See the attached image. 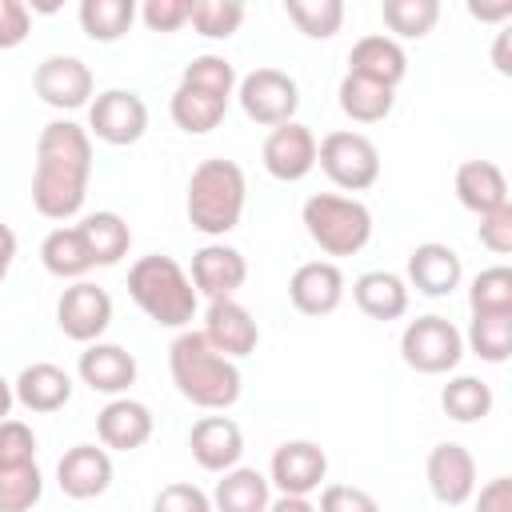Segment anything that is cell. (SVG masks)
I'll list each match as a JSON object with an SVG mask.
<instances>
[{
  "label": "cell",
  "mask_w": 512,
  "mask_h": 512,
  "mask_svg": "<svg viewBox=\"0 0 512 512\" xmlns=\"http://www.w3.org/2000/svg\"><path fill=\"white\" fill-rule=\"evenodd\" d=\"M348 72L352 76H364V80H376L384 88H396L408 76V52H404L400 40H392L384 32H372V36H360L352 44Z\"/></svg>",
  "instance_id": "23"
},
{
  "label": "cell",
  "mask_w": 512,
  "mask_h": 512,
  "mask_svg": "<svg viewBox=\"0 0 512 512\" xmlns=\"http://www.w3.org/2000/svg\"><path fill=\"white\" fill-rule=\"evenodd\" d=\"M452 188H456V200H460L472 216H488V212L512 204V200H508V180H504L500 164H492V160H464V164L456 168Z\"/></svg>",
  "instance_id": "24"
},
{
  "label": "cell",
  "mask_w": 512,
  "mask_h": 512,
  "mask_svg": "<svg viewBox=\"0 0 512 512\" xmlns=\"http://www.w3.org/2000/svg\"><path fill=\"white\" fill-rule=\"evenodd\" d=\"M12 264H16V232L0 220V284H4V276L12 272Z\"/></svg>",
  "instance_id": "49"
},
{
  "label": "cell",
  "mask_w": 512,
  "mask_h": 512,
  "mask_svg": "<svg viewBox=\"0 0 512 512\" xmlns=\"http://www.w3.org/2000/svg\"><path fill=\"white\" fill-rule=\"evenodd\" d=\"M300 224L308 240L324 256H356L372 240V212L356 196L340 192H316L300 208Z\"/></svg>",
  "instance_id": "5"
},
{
  "label": "cell",
  "mask_w": 512,
  "mask_h": 512,
  "mask_svg": "<svg viewBox=\"0 0 512 512\" xmlns=\"http://www.w3.org/2000/svg\"><path fill=\"white\" fill-rule=\"evenodd\" d=\"M468 16L484 20V24H500L512 16V0H500V4H468Z\"/></svg>",
  "instance_id": "48"
},
{
  "label": "cell",
  "mask_w": 512,
  "mask_h": 512,
  "mask_svg": "<svg viewBox=\"0 0 512 512\" xmlns=\"http://www.w3.org/2000/svg\"><path fill=\"white\" fill-rule=\"evenodd\" d=\"M464 352L480 356L484 364H504L512 356V312H472Z\"/></svg>",
  "instance_id": "32"
},
{
  "label": "cell",
  "mask_w": 512,
  "mask_h": 512,
  "mask_svg": "<svg viewBox=\"0 0 512 512\" xmlns=\"http://www.w3.org/2000/svg\"><path fill=\"white\" fill-rule=\"evenodd\" d=\"M208 500H212V512H268L272 484H268L264 472L236 464V468L220 472V480H216Z\"/></svg>",
  "instance_id": "27"
},
{
  "label": "cell",
  "mask_w": 512,
  "mask_h": 512,
  "mask_svg": "<svg viewBox=\"0 0 512 512\" xmlns=\"http://www.w3.org/2000/svg\"><path fill=\"white\" fill-rule=\"evenodd\" d=\"M152 412L148 404L132 400V396H112L100 412H96V436L104 448L112 452H136L152 440Z\"/></svg>",
  "instance_id": "22"
},
{
  "label": "cell",
  "mask_w": 512,
  "mask_h": 512,
  "mask_svg": "<svg viewBox=\"0 0 512 512\" xmlns=\"http://www.w3.org/2000/svg\"><path fill=\"white\" fill-rule=\"evenodd\" d=\"M236 100H240V112L252 124L276 128V124L296 120L300 84L288 72H280V68H252L248 76L236 80Z\"/></svg>",
  "instance_id": "8"
},
{
  "label": "cell",
  "mask_w": 512,
  "mask_h": 512,
  "mask_svg": "<svg viewBox=\"0 0 512 512\" xmlns=\"http://www.w3.org/2000/svg\"><path fill=\"white\" fill-rule=\"evenodd\" d=\"M148 132V104L140 92L132 88H104L92 96L88 104V136L112 144V148H128Z\"/></svg>",
  "instance_id": "9"
},
{
  "label": "cell",
  "mask_w": 512,
  "mask_h": 512,
  "mask_svg": "<svg viewBox=\"0 0 512 512\" xmlns=\"http://www.w3.org/2000/svg\"><path fill=\"white\" fill-rule=\"evenodd\" d=\"M492 64H496V72H500V76H512V60H508V32H504V28L496 32V44H492Z\"/></svg>",
  "instance_id": "50"
},
{
  "label": "cell",
  "mask_w": 512,
  "mask_h": 512,
  "mask_svg": "<svg viewBox=\"0 0 512 512\" xmlns=\"http://www.w3.org/2000/svg\"><path fill=\"white\" fill-rule=\"evenodd\" d=\"M188 280H192L196 296H204V300H228L248 280V260H244L240 248H232L224 240H208L204 248L192 252Z\"/></svg>",
  "instance_id": "15"
},
{
  "label": "cell",
  "mask_w": 512,
  "mask_h": 512,
  "mask_svg": "<svg viewBox=\"0 0 512 512\" xmlns=\"http://www.w3.org/2000/svg\"><path fill=\"white\" fill-rule=\"evenodd\" d=\"M316 512H380V504L360 484H324Z\"/></svg>",
  "instance_id": "42"
},
{
  "label": "cell",
  "mask_w": 512,
  "mask_h": 512,
  "mask_svg": "<svg viewBox=\"0 0 512 512\" xmlns=\"http://www.w3.org/2000/svg\"><path fill=\"white\" fill-rule=\"evenodd\" d=\"M32 92L56 108V112H76V108H88L92 96H96V80H92V68L80 60V56H64V52H52L36 64L32 72Z\"/></svg>",
  "instance_id": "10"
},
{
  "label": "cell",
  "mask_w": 512,
  "mask_h": 512,
  "mask_svg": "<svg viewBox=\"0 0 512 512\" xmlns=\"http://www.w3.org/2000/svg\"><path fill=\"white\" fill-rule=\"evenodd\" d=\"M268 512H316V504L308 496H276L268 504Z\"/></svg>",
  "instance_id": "51"
},
{
  "label": "cell",
  "mask_w": 512,
  "mask_h": 512,
  "mask_svg": "<svg viewBox=\"0 0 512 512\" xmlns=\"http://www.w3.org/2000/svg\"><path fill=\"white\" fill-rule=\"evenodd\" d=\"M152 512H212V500L204 488H196L192 480H176L164 484L152 500Z\"/></svg>",
  "instance_id": "43"
},
{
  "label": "cell",
  "mask_w": 512,
  "mask_h": 512,
  "mask_svg": "<svg viewBox=\"0 0 512 512\" xmlns=\"http://www.w3.org/2000/svg\"><path fill=\"white\" fill-rule=\"evenodd\" d=\"M40 264L56 280H84L96 268L92 264V252H88V244H84V236H80L76 224H60V228H52L40 240Z\"/></svg>",
  "instance_id": "28"
},
{
  "label": "cell",
  "mask_w": 512,
  "mask_h": 512,
  "mask_svg": "<svg viewBox=\"0 0 512 512\" xmlns=\"http://www.w3.org/2000/svg\"><path fill=\"white\" fill-rule=\"evenodd\" d=\"M236 68H232V60H224V56H216V52H204V56H196L192 64H184V72H180V84H192V88H204V92H212V96H220V100H232L236 96Z\"/></svg>",
  "instance_id": "40"
},
{
  "label": "cell",
  "mask_w": 512,
  "mask_h": 512,
  "mask_svg": "<svg viewBox=\"0 0 512 512\" xmlns=\"http://www.w3.org/2000/svg\"><path fill=\"white\" fill-rule=\"evenodd\" d=\"M168 372H172V384L176 392L204 408V412H224L240 400V388H244V376L236 368V360L220 356L204 336L200 328H184L176 332V340L168 344Z\"/></svg>",
  "instance_id": "2"
},
{
  "label": "cell",
  "mask_w": 512,
  "mask_h": 512,
  "mask_svg": "<svg viewBox=\"0 0 512 512\" xmlns=\"http://www.w3.org/2000/svg\"><path fill=\"white\" fill-rule=\"evenodd\" d=\"M316 136L308 124L300 120H288V124H276L268 136H264V148H260V160H264V172L280 184H296L304 180L312 168H316Z\"/></svg>",
  "instance_id": "13"
},
{
  "label": "cell",
  "mask_w": 512,
  "mask_h": 512,
  "mask_svg": "<svg viewBox=\"0 0 512 512\" xmlns=\"http://www.w3.org/2000/svg\"><path fill=\"white\" fill-rule=\"evenodd\" d=\"M32 32V12L20 0H0V52L20 48Z\"/></svg>",
  "instance_id": "46"
},
{
  "label": "cell",
  "mask_w": 512,
  "mask_h": 512,
  "mask_svg": "<svg viewBox=\"0 0 512 512\" xmlns=\"http://www.w3.org/2000/svg\"><path fill=\"white\" fill-rule=\"evenodd\" d=\"M76 228H80L96 268L120 264L128 256V248H132V228H128V220L120 212H108V208L104 212H88V216H80Z\"/></svg>",
  "instance_id": "29"
},
{
  "label": "cell",
  "mask_w": 512,
  "mask_h": 512,
  "mask_svg": "<svg viewBox=\"0 0 512 512\" xmlns=\"http://www.w3.org/2000/svg\"><path fill=\"white\" fill-rule=\"evenodd\" d=\"M224 112H228V100H220V96H212V92H204V88H192V84H176V92H172V100H168L172 124H176L180 132H188V136L212 132V128L224 120Z\"/></svg>",
  "instance_id": "31"
},
{
  "label": "cell",
  "mask_w": 512,
  "mask_h": 512,
  "mask_svg": "<svg viewBox=\"0 0 512 512\" xmlns=\"http://www.w3.org/2000/svg\"><path fill=\"white\" fill-rule=\"evenodd\" d=\"M476 236H480V244H484L488 252L508 256V252H512V204H504V208H496V212L480 216Z\"/></svg>",
  "instance_id": "45"
},
{
  "label": "cell",
  "mask_w": 512,
  "mask_h": 512,
  "mask_svg": "<svg viewBox=\"0 0 512 512\" xmlns=\"http://www.w3.org/2000/svg\"><path fill=\"white\" fill-rule=\"evenodd\" d=\"M12 404H16V392H12V380H4V376H0V420H8V412H12Z\"/></svg>",
  "instance_id": "52"
},
{
  "label": "cell",
  "mask_w": 512,
  "mask_h": 512,
  "mask_svg": "<svg viewBox=\"0 0 512 512\" xmlns=\"http://www.w3.org/2000/svg\"><path fill=\"white\" fill-rule=\"evenodd\" d=\"M136 12L140 8L132 0H80V8H76L84 36L96 44H116L120 36H128Z\"/></svg>",
  "instance_id": "33"
},
{
  "label": "cell",
  "mask_w": 512,
  "mask_h": 512,
  "mask_svg": "<svg viewBox=\"0 0 512 512\" xmlns=\"http://www.w3.org/2000/svg\"><path fill=\"white\" fill-rule=\"evenodd\" d=\"M188 452L204 472H228L244 456V432L232 416H200L188 432Z\"/></svg>",
  "instance_id": "21"
},
{
  "label": "cell",
  "mask_w": 512,
  "mask_h": 512,
  "mask_svg": "<svg viewBox=\"0 0 512 512\" xmlns=\"http://www.w3.org/2000/svg\"><path fill=\"white\" fill-rule=\"evenodd\" d=\"M136 372H140L136 356L124 344H108V340L84 344L76 360V376L100 396H128V388L136 384Z\"/></svg>",
  "instance_id": "18"
},
{
  "label": "cell",
  "mask_w": 512,
  "mask_h": 512,
  "mask_svg": "<svg viewBox=\"0 0 512 512\" xmlns=\"http://www.w3.org/2000/svg\"><path fill=\"white\" fill-rule=\"evenodd\" d=\"M336 100H340V112L348 120H356V124H380L396 108V88H384L376 80H364V76L344 72V80L336 88Z\"/></svg>",
  "instance_id": "30"
},
{
  "label": "cell",
  "mask_w": 512,
  "mask_h": 512,
  "mask_svg": "<svg viewBox=\"0 0 512 512\" xmlns=\"http://www.w3.org/2000/svg\"><path fill=\"white\" fill-rule=\"evenodd\" d=\"M328 476V452L316 440H284L272 452L268 484L280 496H312Z\"/></svg>",
  "instance_id": "12"
},
{
  "label": "cell",
  "mask_w": 512,
  "mask_h": 512,
  "mask_svg": "<svg viewBox=\"0 0 512 512\" xmlns=\"http://www.w3.org/2000/svg\"><path fill=\"white\" fill-rule=\"evenodd\" d=\"M128 296L152 324L176 328V332H184L200 308V296L188 272L164 252H148L128 268Z\"/></svg>",
  "instance_id": "4"
},
{
  "label": "cell",
  "mask_w": 512,
  "mask_h": 512,
  "mask_svg": "<svg viewBox=\"0 0 512 512\" xmlns=\"http://www.w3.org/2000/svg\"><path fill=\"white\" fill-rule=\"evenodd\" d=\"M112 324V296L92 280H72L56 300V328L76 344H96Z\"/></svg>",
  "instance_id": "11"
},
{
  "label": "cell",
  "mask_w": 512,
  "mask_h": 512,
  "mask_svg": "<svg viewBox=\"0 0 512 512\" xmlns=\"http://www.w3.org/2000/svg\"><path fill=\"white\" fill-rule=\"evenodd\" d=\"M40 496H44V476L36 460L0 468V512H32Z\"/></svg>",
  "instance_id": "37"
},
{
  "label": "cell",
  "mask_w": 512,
  "mask_h": 512,
  "mask_svg": "<svg viewBox=\"0 0 512 512\" xmlns=\"http://www.w3.org/2000/svg\"><path fill=\"white\" fill-rule=\"evenodd\" d=\"M244 200H248V180H244V168L236 160H224V156H212V160H200L188 176V196H184V212H188V224L208 236V240H224L240 216H244Z\"/></svg>",
  "instance_id": "3"
},
{
  "label": "cell",
  "mask_w": 512,
  "mask_h": 512,
  "mask_svg": "<svg viewBox=\"0 0 512 512\" xmlns=\"http://www.w3.org/2000/svg\"><path fill=\"white\" fill-rule=\"evenodd\" d=\"M56 484L68 500H92L112 488V456L104 444H72L56 464Z\"/></svg>",
  "instance_id": "19"
},
{
  "label": "cell",
  "mask_w": 512,
  "mask_h": 512,
  "mask_svg": "<svg viewBox=\"0 0 512 512\" xmlns=\"http://www.w3.org/2000/svg\"><path fill=\"white\" fill-rule=\"evenodd\" d=\"M496 396H492V384L480 380V376H452L444 388H440V408L444 416H452L456 424H476L492 412Z\"/></svg>",
  "instance_id": "34"
},
{
  "label": "cell",
  "mask_w": 512,
  "mask_h": 512,
  "mask_svg": "<svg viewBox=\"0 0 512 512\" xmlns=\"http://www.w3.org/2000/svg\"><path fill=\"white\" fill-rule=\"evenodd\" d=\"M464 280V264H460V252L440 244V240H424L408 252V264H404V284L416 288L420 296L428 300H440V296H452Z\"/></svg>",
  "instance_id": "16"
},
{
  "label": "cell",
  "mask_w": 512,
  "mask_h": 512,
  "mask_svg": "<svg viewBox=\"0 0 512 512\" xmlns=\"http://www.w3.org/2000/svg\"><path fill=\"white\" fill-rule=\"evenodd\" d=\"M36 460V432L24 420H0V468L8 464H32Z\"/></svg>",
  "instance_id": "41"
},
{
  "label": "cell",
  "mask_w": 512,
  "mask_h": 512,
  "mask_svg": "<svg viewBox=\"0 0 512 512\" xmlns=\"http://www.w3.org/2000/svg\"><path fill=\"white\" fill-rule=\"evenodd\" d=\"M188 24L204 40H228L244 24V4L240 0H192L188 4Z\"/></svg>",
  "instance_id": "38"
},
{
  "label": "cell",
  "mask_w": 512,
  "mask_h": 512,
  "mask_svg": "<svg viewBox=\"0 0 512 512\" xmlns=\"http://www.w3.org/2000/svg\"><path fill=\"white\" fill-rule=\"evenodd\" d=\"M424 476H428V488L432 496L444 504V508H460L472 500L476 492V460L464 444L456 440H440L432 444L428 460H424Z\"/></svg>",
  "instance_id": "14"
},
{
  "label": "cell",
  "mask_w": 512,
  "mask_h": 512,
  "mask_svg": "<svg viewBox=\"0 0 512 512\" xmlns=\"http://www.w3.org/2000/svg\"><path fill=\"white\" fill-rule=\"evenodd\" d=\"M352 300L368 320H400L408 312V284L388 268H372L352 280Z\"/></svg>",
  "instance_id": "26"
},
{
  "label": "cell",
  "mask_w": 512,
  "mask_h": 512,
  "mask_svg": "<svg viewBox=\"0 0 512 512\" xmlns=\"http://www.w3.org/2000/svg\"><path fill=\"white\" fill-rule=\"evenodd\" d=\"M152 32H180L188 24V0H144L136 12Z\"/></svg>",
  "instance_id": "44"
},
{
  "label": "cell",
  "mask_w": 512,
  "mask_h": 512,
  "mask_svg": "<svg viewBox=\"0 0 512 512\" xmlns=\"http://www.w3.org/2000/svg\"><path fill=\"white\" fill-rule=\"evenodd\" d=\"M380 16L392 40H424L440 20V4L436 0H384Z\"/></svg>",
  "instance_id": "35"
},
{
  "label": "cell",
  "mask_w": 512,
  "mask_h": 512,
  "mask_svg": "<svg viewBox=\"0 0 512 512\" xmlns=\"http://www.w3.org/2000/svg\"><path fill=\"white\" fill-rule=\"evenodd\" d=\"M200 336H204L220 356H228V360H244V356L256 352V344H260V328H256L252 312H248L236 296H228V300H208Z\"/></svg>",
  "instance_id": "17"
},
{
  "label": "cell",
  "mask_w": 512,
  "mask_h": 512,
  "mask_svg": "<svg viewBox=\"0 0 512 512\" xmlns=\"http://www.w3.org/2000/svg\"><path fill=\"white\" fill-rule=\"evenodd\" d=\"M288 300L304 316H328L344 300V272L336 260H308L288 280Z\"/></svg>",
  "instance_id": "20"
},
{
  "label": "cell",
  "mask_w": 512,
  "mask_h": 512,
  "mask_svg": "<svg viewBox=\"0 0 512 512\" xmlns=\"http://www.w3.org/2000/svg\"><path fill=\"white\" fill-rule=\"evenodd\" d=\"M316 164L344 192H364L380 180V148L364 132H352V128L328 132L316 144Z\"/></svg>",
  "instance_id": "7"
},
{
  "label": "cell",
  "mask_w": 512,
  "mask_h": 512,
  "mask_svg": "<svg viewBox=\"0 0 512 512\" xmlns=\"http://www.w3.org/2000/svg\"><path fill=\"white\" fill-rule=\"evenodd\" d=\"M92 180V136L76 120H48L36 136L32 208L44 220H72Z\"/></svg>",
  "instance_id": "1"
},
{
  "label": "cell",
  "mask_w": 512,
  "mask_h": 512,
  "mask_svg": "<svg viewBox=\"0 0 512 512\" xmlns=\"http://www.w3.org/2000/svg\"><path fill=\"white\" fill-rule=\"evenodd\" d=\"M16 404H24L28 412H60L72 400V376L60 364L36 360L28 368H20V376L12 380Z\"/></svg>",
  "instance_id": "25"
},
{
  "label": "cell",
  "mask_w": 512,
  "mask_h": 512,
  "mask_svg": "<svg viewBox=\"0 0 512 512\" xmlns=\"http://www.w3.org/2000/svg\"><path fill=\"white\" fill-rule=\"evenodd\" d=\"M400 356L412 372L424 376H444L464 360V336L448 316H416L400 332Z\"/></svg>",
  "instance_id": "6"
},
{
  "label": "cell",
  "mask_w": 512,
  "mask_h": 512,
  "mask_svg": "<svg viewBox=\"0 0 512 512\" xmlns=\"http://www.w3.org/2000/svg\"><path fill=\"white\" fill-rule=\"evenodd\" d=\"M472 508L476 512H512V480L492 476L488 484H480V492H472Z\"/></svg>",
  "instance_id": "47"
},
{
  "label": "cell",
  "mask_w": 512,
  "mask_h": 512,
  "mask_svg": "<svg viewBox=\"0 0 512 512\" xmlns=\"http://www.w3.org/2000/svg\"><path fill=\"white\" fill-rule=\"evenodd\" d=\"M468 308L472 312H512V268L508 264L480 268L468 284Z\"/></svg>",
  "instance_id": "39"
},
{
  "label": "cell",
  "mask_w": 512,
  "mask_h": 512,
  "mask_svg": "<svg viewBox=\"0 0 512 512\" xmlns=\"http://www.w3.org/2000/svg\"><path fill=\"white\" fill-rule=\"evenodd\" d=\"M284 16L308 40H332L344 24V4L340 0H284Z\"/></svg>",
  "instance_id": "36"
}]
</instances>
